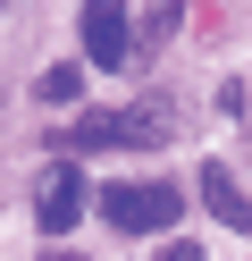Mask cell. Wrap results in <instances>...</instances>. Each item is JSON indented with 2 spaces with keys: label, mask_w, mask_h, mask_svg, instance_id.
Wrapping results in <instances>:
<instances>
[{
  "label": "cell",
  "mask_w": 252,
  "mask_h": 261,
  "mask_svg": "<svg viewBox=\"0 0 252 261\" xmlns=\"http://www.w3.org/2000/svg\"><path fill=\"white\" fill-rule=\"evenodd\" d=\"M84 51H93V68H126V59H134L126 0H84Z\"/></svg>",
  "instance_id": "3"
},
{
  "label": "cell",
  "mask_w": 252,
  "mask_h": 261,
  "mask_svg": "<svg viewBox=\"0 0 252 261\" xmlns=\"http://www.w3.org/2000/svg\"><path fill=\"white\" fill-rule=\"evenodd\" d=\"M76 219H84V169L67 160V169H50L42 186H34V227H42V236H67Z\"/></svg>",
  "instance_id": "4"
},
{
  "label": "cell",
  "mask_w": 252,
  "mask_h": 261,
  "mask_svg": "<svg viewBox=\"0 0 252 261\" xmlns=\"http://www.w3.org/2000/svg\"><path fill=\"white\" fill-rule=\"evenodd\" d=\"M101 219L118 227V236H168V227L185 219V186H101Z\"/></svg>",
  "instance_id": "2"
},
{
  "label": "cell",
  "mask_w": 252,
  "mask_h": 261,
  "mask_svg": "<svg viewBox=\"0 0 252 261\" xmlns=\"http://www.w3.org/2000/svg\"><path fill=\"white\" fill-rule=\"evenodd\" d=\"M0 9H9V0H0Z\"/></svg>",
  "instance_id": "7"
},
{
  "label": "cell",
  "mask_w": 252,
  "mask_h": 261,
  "mask_svg": "<svg viewBox=\"0 0 252 261\" xmlns=\"http://www.w3.org/2000/svg\"><path fill=\"white\" fill-rule=\"evenodd\" d=\"M34 93H42V101H76V93H84V68H42Z\"/></svg>",
  "instance_id": "6"
},
{
  "label": "cell",
  "mask_w": 252,
  "mask_h": 261,
  "mask_svg": "<svg viewBox=\"0 0 252 261\" xmlns=\"http://www.w3.org/2000/svg\"><path fill=\"white\" fill-rule=\"evenodd\" d=\"M177 135V118H168V101H143V110H101V118H76L59 126V152H160V143Z\"/></svg>",
  "instance_id": "1"
},
{
  "label": "cell",
  "mask_w": 252,
  "mask_h": 261,
  "mask_svg": "<svg viewBox=\"0 0 252 261\" xmlns=\"http://www.w3.org/2000/svg\"><path fill=\"white\" fill-rule=\"evenodd\" d=\"M193 186H202V202H210V219H218V227L252 236V194L235 186V169H227V160H202V177H193Z\"/></svg>",
  "instance_id": "5"
}]
</instances>
